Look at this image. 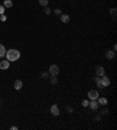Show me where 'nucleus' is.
I'll use <instances>...</instances> for the list:
<instances>
[{
  "mask_svg": "<svg viewBox=\"0 0 117 130\" xmlns=\"http://www.w3.org/2000/svg\"><path fill=\"white\" fill-rule=\"evenodd\" d=\"M108 113H109L108 108H103V109L101 110V115H108Z\"/></svg>",
  "mask_w": 117,
  "mask_h": 130,
  "instance_id": "21",
  "label": "nucleus"
},
{
  "mask_svg": "<svg viewBox=\"0 0 117 130\" xmlns=\"http://www.w3.org/2000/svg\"><path fill=\"white\" fill-rule=\"evenodd\" d=\"M101 83L103 87H108V86H110V79L108 76L103 75V76H101Z\"/></svg>",
  "mask_w": 117,
  "mask_h": 130,
  "instance_id": "3",
  "label": "nucleus"
},
{
  "mask_svg": "<svg viewBox=\"0 0 117 130\" xmlns=\"http://www.w3.org/2000/svg\"><path fill=\"white\" fill-rule=\"evenodd\" d=\"M55 14H58V15L61 14V9H60V8H56V9H55Z\"/></svg>",
  "mask_w": 117,
  "mask_h": 130,
  "instance_id": "26",
  "label": "nucleus"
},
{
  "mask_svg": "<svg viewBox=\"0 0 117 130\" xmlns=\"http://www.w3.org/2000/svg\"><path fill=\"white\" fill-rule=\"evenodd\" d=\"M60 20H61L62 22L67 24V22H69L70 18H69V15H68V14H62V15H61V18H60Z\"/></svg>",
  "mask_w": 117,
  "mask_h": 130,
  "instance_id": "13",
  "label": "nucleus"
},
{
  "mask_svg": "<svg viewBox=\"0 0 117 130\" xmlns=\"http://www.w3.org/2000/svg\"><path fill=\"white\" fill-rule=\"evenodd\" d=\"M49 76H50V75H49V73H48V71H43V73L41 74V77H42V79H45V80H46V79H48Z\"/></svg>",
  "mask_w": 117,
  "mask_h": 130,
  "instance_id": "20",
  "label": "nucleus"
},
{
  "mask_svg": "<svg viewBox=\"0 0 117 130\" xmlns=\"http://www.w3.org/2000/svg\"><path fill=\"white\" fill-rule=\"evenodd\" d=\"M0 20H1V21H6V17H5L4 14H1V17H0Z\"/></svg>",
  "mask_w": 117,
  "mask_h": 130,
  "instance_id": "25",
  "label": "nucleus"
},
{
  "mask_svg": "<svg viewBox=\"0 0 117 130\" xmlns=\"http://www.w3.org/2000/svg\"><path fill=\"white\" fill-rule=\"evenodd\" d=\"M98 98V104H102V105H107V103H108V100L105 97H97Z\"/></svg>",
  "mask_w": 117,
  "mask_h": 130,
  "instance_id": "16",
  "label": "nucleus"
},
{
  "mask_svg": "<svg viewBox=\"0 0 117 130\" xmlns=\"http://www.w3.org/2000/svg\"><path fill=\"white\" fill-rule=\"evenodd\" d=\"M49 80H50V83H52V84H54V86H55V84H58V77H56V76L50 75V76H49Z\"/></svg>",
  "mask_w": 117,
  "mask_h": 130,
  "instance_id": "15",
  "label": "nucleus"
},
{
  "mask_svg": "<svg viewBox=\"0 0 117 130\" xmlns=\"http://www.w3.org/2000/svg\"><path fill=\"white\" fill-rule=\"evenodd\" d=\"M58 71H60L58 66H56V65H50L49 66V70H48L49 75H54V76H56V75L58 74Z\"/></svg>",
  "mask_w": 117,
  "mask_h": 130,
  "instance_id": "2",
  "label": "nucleus"
},
{
  "mask_svg": "<svg viewBox=\"0 0 117 130\" xmlns=\"http://www.w3.org/2000/svg\"><path fill=\"white\" fill-rule=\"evenodd\" d=\"M6 55V48L4 47L2 43H0V58H4Z\"/></svg>",
  "mask_w": 117,
  "mask_h": 130,
  "instance_id": "14",
  "label": "nucleus"
},
{
  "mask_svg": "<svg viewBox=\"0 0 117 130\" xmlns=\"http://www.w3.org/2000/svg\"><path fill=\"white\" fill-rule=\"evenodd\" d=\"M94 81L96 82L97 88H100V89H103V88H104V87L102 86V83H101V77H100V76H95V77H94Z\"/></svg>",
  "mask_w": 117,
  "mask_h": 130,
  "instance_id": "10",
  "label": "nucleus"
},
{
  "mask_svg": "<svg viewBox=\"0 0 117 130\" xmlns=\"http://www.w3.org/2000/svg\"><path fill=\"white\" fill-rule=\"evenodd\" d=\"M88 105H89V107H90V108H91L92 110H97V109H98V105H100V104H98V102H97L96 100H90V101H89V104H88Z\"/></svg>",
  "mask_w": 117,
  "mask_h": 130,
  "instance_id": "5",
  "label": "nucleus"
},
{
  "mask_svg": "<svg viewBox=\"0 0 117 130\" xmlns=\"http://www.w3.org/2000/svg\"><path fill=\"white\" fill-rule=\"evenodd\" d=\"M67 111H68L69 114H71V113L74 111V109H73V107H67Z\"/></svg>",
  "mask_w": 117,
  "mask_h": 130,
  "instance_id": "23",
  "label": "nucleus"
},
{
  "mask_svg": "<svg viewBox=\"0 0 117 130\" xmlns=\"http://www.w3.org/2000/svg\"><path fill=\"white\" fill-rule=\"evenodd\" d=\"M39 4H40L42 7H45V6H48V0H39Z\"/></svg>",
  "mask_w": 117,
  "mask_h": 130,
  "instance_id": "18",
  "label": "nucleus"
},
{
  "mask_svg": "<svg viewBox=\"0 0 117 130\" xmlns=\"http://www.w3.org/2000/svg\"><path fill=\"white\" fill-rule=\"evenodd\" d=\"M43 11H45V13H46L47 15H49V14L52 13V11H50V8H49L48 6H45V7H43Z\"/></svg>",
  "mask_w": 117,
  "mask_h": 130,
  "instance_id": "19",
  "label": "nucleus"
},
{
  "mask_svg": "<svg viewBox=\"0 0 117 130\" xmlns=\"http://www.w3.org/2000/svg\"><path fill=\"white\" fill-rule=\"evenodd\" d=\"M103 75H105V69L103 68V67H101V66H98L97 68H96V76H103Z\"/></svg>",
  "mask_w": 117,
  "mask_h": 130,
  "instance_id": "7",
  "label": "nucleus"
},
{
  "mask_svg": "<svg viewBox=\"0 0 117 130\" xmlns=\"http://www.w3.org/2000/svg\"><path fill=\"white\" fill-rule=\"evenodd\" d=\"M5 56L7 58L8 61H17V60L20 59V52L18 49H14V48L13 49H8L6 52V55Z\"/></svg>",
  "mask_w": 117,
  "mask_h": 130,
  "instance_id": "1",
  "label": "nucleus"
},
{
  "mask_svg": "<svg viewBox=\"0 0 117 130\" xmlns=\"http://www.w3.org/2000/svg\"><path fill=\"white\" fill-rule=\"evenodd\" d=\"M2 6H4L5 8H11V7L13 6V1H12V0H4Z\"/></svg>",
  "mask_w": 117,
  "mask_h": 130,
  "instance_id": "12",
  "label": "nucleus"
},
{
  "mask_svg": "<svg viewBox=\"0 0 117 130\" xmlns=\"http://www.w3.org/2000/svg\"><path fill=\"white\" fill-rule=\"evenodd\" d=\"M88 104H89V101H88V100H83V101H82V105H83V107H88Z\"/></svg>",
  "mask_w": 117,
  "mask_h": 130,
  "instance_id": "22",
  "label": "nucleus"
},
{
  "mask_svg": "<svg viewBox=\"0 0 117 130\" xmlns=\"http://www.w3.org/2000/svg\"><path fill=\"white\" fill-rule=\"evenodd\" d=\"M9 68V61L8 60H4L0 62V69L5 70V69H8Z\"/></svg>",
  "mask_w": 117,
  "mask_h": 130,
  "instance_id": "9",
  "label": "nucleus"
},
{
  "mask_svg": "<svg viewBox=\"0 0 117 130\" xmlns=\"http://www.w3.org/2000/svg\"><path fill=\"white\" fill-rule=\"evenodd\" d=\"M4 12H5V7H4L2 5H0V15L4 14Z\"/></svg>",
  "mask_w": 117,
  "mask_h": 130,
  "instance_id": "24",
  "label": "nucleus"
},
{
  "mask_svg": "<svg viewBox=\"0 0 117 130\" xmlns=\"http://www.w3.org/2000/svg\"><path fill=\"white\" fill-rule=\"evenodd\" d=\"M50 113H52L54 116H58V114H60V109H58V104H53V105L50 107Z\"/></svg>",
  "mask_w": 117,
  "mask_h": 130,
  "instance_id": "8",
  "label": "nucleus"
},
{
  "mask_svg": "<svg viewBox=\"0 0 117 130\" xmlns=\"http://www.w3.org/2000/svg\"><path fill=\"white\" fill-rule=\"evenodd\" d=\"M14 88H15L17 90H20V89L22 88V81H21V80H15V82H14Z\"/></svg>",
  "mask_w": 117,
  "mask_h": 130,
  "instance_id": "11",
  "label": "nucleus"
},
{
  "mask_svg": "<svg viewBox=\"0 0 117 130\" xmlns=\"http://www.w3.org/2000/svg\"><path fill=\"white\" fill-rule=\"evenodd\" d=\"M88 97H89V100H97V97H98V92L95 90V89L90 90L88 93Z\"/></svg>",
  "mask_w": 117,
  "mask_h": 130,
  "instance_id": "4",
  "label": "nucleus"
},
{
  "mask_svg": "<svg viewBox=\"0 0 117 130\" xmlns=\"http://www.w3.org/2000/svg\"><path fill=\"white\" fill-rule=\"evenodd\" d=\"M18 129V127H15V126H13V127H11V130H17Z\"/></svg>",
  "mask_w": 117,
  "mask_h": 130,
  "instance_id": "27",
  "label": "nucleus"
},
{
  "mask_svg": "<svg viewBox=\"0 0 117 130\" xmlns=\"http://www.w3.org/2000/svg\"><path fill=\"white\" fill-rule=\"evenodd\" d=\"M115 56H116L115 50H107L105 52V58L108 60H113V59H115Z\"/></svg>",
  "mask_w": 117,
  "mask_h": 130,
  "instance_id": "6",
  "label": "nucleus"
},
{
  "mask_svg": "<svg viewBox=\"0 0 117 130\" xmlns=\"http://www.w3.org/2000/svg\"><path fill=\"white\" fill-rule=\"evenodd\" d=\"M109 12H110V14L113 15L114 20H115V19H116V8H115V7H113V8H110V11H109Z\"/></svg>",
  "mask_w": 117,
  "mask_h": 130,
  "instance_id": "17",
  "label": "nucleus"
},
{
  "mask_svg": "<svg viewBox=\"0 0 117 130\" xmlns=\"http://www.w3.org/2000/svg\"><path fill=\"white\" fill-rule=\"evenodd\" d=\"M95 118H96V120H100V118H101V114H100V115H96Z\"/></svg>",
  "mask_w": 117,
  "mask_h": 130,
  "instance_id": "28",
  "label": "nucleus"
}]
</instances>
